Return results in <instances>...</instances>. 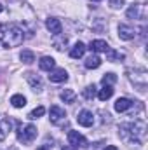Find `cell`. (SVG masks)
<instances>
[{
  "label": "cell",
  "instance_id": "cb8c5ba5",
  "mask_svg": "<svg viewBox=\"0 0 148 150\" xmlns=\"http://www.w3.org/2000/svg\"><path fill=\"white\" fill-rule=\"evenodd\" d=\"M44 113H45V108H44V107H37L35 110H32V112L28 113V119H30V120H35L38 117H42Z\"/></svg>",
  "mask_w": 148,
  "mask_h": 150
},
{
  "label": "cell",
  "instance_id": "3957f363",
  "mask_svg": "<svg viewBox=\"0 0 148 150\" xmlns=\"http://www.w3.org/2000/svg\"><path fill=\"white\" fill-rule=\"evenodd\" d=\"M37 138V127L33 124H26V126H18V140L23 145H30L33 140Z\"/></svg>",
  "mask_w": 148,
  "mask_h": 150
},
{
  "label": "cell",
  "instance_id": "8992f818",
  "mask_svg": "<svg viewBox=\"0 0 148 150\" xmlns=\"http://www.w3.org/2000/svg\"><path fill=\"white\" fill-rule=\"evenodd\" d=\"M45 26L52 35H61V32H63V25H61V21L58 18H49L45 21Z\"/></svg>",
  "mask_w": 148,
  "mask_h": 150
},
{
  "label": "cell",
  "instance_id": "9a60e30c",
  "mask_svg": "<svg viewBox=\"0 0 148 150\" xmlns=\"http://www.w3.org/2000/svg\"><path fill=\"white\" fill-rule=\"evenodd\" d=\"M141 7H143V5H140V4L131 5V7L127 9V18H129V19H143V14L140 12Z\"/></svg>",
  "mask_w": 148,
  "mask_h": 150
},
{
  "label": "cell",
  "instance_id": "277c9868",
  "mask_svg": "<svg viewBox=\"0 0 148 150\" xmlns=\"http://www.w3.org/2000/svg\"><path fill=\"white\" fill-rule=\"evenodd\" d=\"M68 142H70L72 147H77V149H78V147H84V149H85V147L89 145L87 138L82 136L78 131H70V133H68Z\"/></svg>",
  "mask_w": 148,
  "mask_h": 150
},
{
  "label": "cell",
  "instance_id": "30bf717a",
  "mask_svg": "<svg viewBox=\"0 0 148 150\" xmlns=\"http://www.w3.org/2000/svg\"><path fill=\"white\" fill-rule=\"evenodd\" d=\"M89 49L96 54V52H106V51L110 49V45H108V42H105V40H92V42L89 44Z\"/></svg>",
  "mask_w": 148,
  "mask_h": 150
},
{
  "label": "cell",
  "instance_id": "5bb4252c",
  "mask_svg": "<svg viewBox=\"0 0 148 150\" xmlns=\"http://www.w3.org/2000/svg\"><path fill=\"white\" fill-rule=\"evenodd\" d=\"M85 45L82 44V42H77L73 47H72V51H70V58H73V59H78V58H82L84 56V52H85Z\"/></svg>",
  "mask_w": 148,
  "mask_h": 150
},
{
  "label": "cell",
  "instance_id": "4316f807",
  "mask_svg": "<svg viewBox=\"0 0 148 150\" xmlns=\"http://www.w3.org/2000/svg\"><path fill=\"white\" fill-rule=\"evenodd\" d=\"M124 4H125V0H110V7H113V9H120Z\"/></svg>",
  "mask_w": 148,
  "mask_h": 150
},
{
  "label": "cell",
  "instance_id": "44dd1931",
  "mask_svg": "<svg viewBox=\"0 0 148 150\" xmlns=\"http://www.w3.org/2000/svg\"><path fill=\"white\" fill-rule=\"evenodd\" d=\"M75 98H77V94H75L72 89H65V91L61 93V100H63L65 103H73Z\"/></svg>",
  "mask_w": 148,
  "mask_h": 150
},
{
  "label": "cell",
  "instance_id": "484cf974",
  "mask_svg": "<svg viewBox=\"0 0 148 150\" xmlns=\"http://www.w3.org/2000/svg\"><path fill=\"white\" fill-rule=\"evenodd\" d=\"M52 44H54V47H56V49H59V51H61V49L68 44V38H66V37H61L59 40H54Z\"/></svg>",
  "mask_w": 148,
  "mask_h": 150
},
{
  "label": "cell",
  "instance_id": "4fadbf2b",
  "mask_svg": "<svg viewBox=\"0 0 148 150\" xmlns=\"http://www.w3.org/2000/svg\"><path fill=\"white\" fill-rule=\"evenodd\" d=\"M11 127H12L11 119H2V120H0V142H4V140L7 138V134H9Z\"/></svg>",
  "mask_w": 148,
  "mask_h": 150
},
{
  "label": "cell",
  "instance_id": "f546056e",
  "mask_svg": "<svg viewBox=\"0 0 148 150\" xmlns=\"http://www.w3.org/2000/svg\"><path fill=\"white\" fill-rule=\"evenodd\" d=\"M103 150H118V149H117L115 145H108V147H105Z\"/></svg>",
  "mask_w": 148,
  "mask_h": 150
},
{
  "label": "cell",
  "instance_id": "7a4b0ae2",
  "mask_svg": "<svg viewBox=\"0 0 148 150\" xmlns=\"http://www.w3.org/2000/svg\"><path fill=\"white\" fill-rule=\"evenodd\" d=\"M120 134L124 140L134 142V143H143L145 142V134H147V124L145 120H134L129 124H122L120 126Z\"/></svg>",
  "mask_w": 148,
  "mask_h": 150
},
{
  "label": "cell",
  "instance_id": "52a82bcc",
  "mask_svg": "<svg viewBox=\"0 0 148 150\" xmlns=\"http://www.w3.org/2000/svg\"><path fill=\"white\" fill-rule=\"evenodd\" d=\"M49 113H51V122H52V124H59V122L66 117V112H65L61 107H58V105L51 107Z\"/></svg>",
  "mask_w": 148,
  "mask_h": 150
},
{
  "label": "cell",
  "instance_id": "5b68a950",
  "mask_svg": "<svg viewBox=\"0 0 148 150\" xmlns=\"http://www.w3.org/2000/svg\"><path fill=\"white\" fill-rule=\"evenodd\" d=\"M77 122L80 126H84V127H91L94 124V115H92V112H89V110H82V112H78V115H77Z\"/></svg>",
  "mask_w": 148,
  "mask_h": 150
},
{
  "label": "cell",
  "instance_id": "9c48e42d",
  "mask_svg": "<svg viewBox=\"0 0 148 150\" xmlns=\"http://www.w3.org/2000/svg\"><path fill=\"white\" fill-rule=\"evenodd\" d=\"M49 80L51 82H66L68 80V74H66V70H63V68H58V70H51V75H49Z\"/></svg>",
  "mask_w": 148,
  "mask_h": 150
},
{
  "label": "cell",
  "instance_id": "ba28073f",
  "mask_svg": "<svg viewBox=\"0 0 148 150\" xmlns=\"http://www.w3.org/2000/svg\"><path fill=\"white\" fill-rule=\"evenodd\" d=\"M118 37L122 40H131L136 37V30L132 26H127V25H118Z\"/></svg>",
  "mask_w": 148,
  "mask_h": 150
},
{
  "label": "cell",
  "instance_id": "f1b7e54d",
  "mask_svg": "<svg viewBox=\"0 0 148 150\" xmlns=\"http://www.w3.org/2000/svg\"><path fill=\"white\" fill-rule=\"evenodd\" d=\"M61 150H78V149H77V147H72V145H65Z\"/></svg>",
  "mask_w": 148,
  "mask_h": 150
},
{
  "label": "cell",
  "instance_id": "8fae6325",
  "mask_svg": "<svg viewBox=\"0 0 148 150\" xmlns=\"http://www.w3.org/2000/svg\"><path fill=\"white\" fill-rule=\"evenodd\" d=\"M38 67H40V70H44V72H51V70H54L56 61H54V58H51V56H44V58L38 61Z\"/></svg>",
  "mask_w": 148,
  "mask_h": 150
},
{
  "label": "cell",
  "instance_id": "e0dca14e",
  "mask_svg": "<svg viewBox=\"0 0 148 150\" xmlns=\"http://www.w3.org/2000/svg\"><path fill=\"white\" fill-rule=\"evenodd\" d=\"M99 65H101V58H99L98 54H92V56H89V58L85 59V68H89V70L99 68Z\"/></svg>",
  "mask_w": 148,
  "mask_h": 150
},
{
  "label": "cell",
  "instance_id": "ffe728a7",
  "mask_svg": "<svg viewBox=\"0 0 148 150\" xmlns=\"http://www.w3.org/2000/svg\"><path fill=\"white\" fill-rule=\"evenodd\" d=\"M11 105H12L14 108H23V107L26 105V98H25L23 94H14V96L11 98Z\"/></svg>",
  "mask_w": 148,
  "mask_h": 150
},
{
  "label": "cell",
  "instance_id": "6da1fadb",
  "mask_svg": "<svg viewBox=\"0 0 148 150\" xmlns=\"http://www.w3.org/2000/svg\"><path fill=\"white\" fill-rule=\"evenodd\" d=\"M23 40H25V32L21 26H18L14 23L0 25V42L4 47H7V49L18 47L23 44Z\"/></svg>",
  "mask_w": 148,
  "mask_h": 150
},
{
  "label": "cell",
  "instance_id": "d6986e66",
  "mask_svg": "<svg viewBox=\"0 0 148 150\" xmlns=\"http://www.w3.org/2000/svg\"><path fill=\"white\" fill-rule=\"evenodd\" d=\"M19 58H21V61H23V63H26V65H32V63L35 61V54H33V51H30V49L21 51Z\"/></svg>",
  "mask_w": 148,
  "mask_h": 150
},
{
  "label": "cell",
  "instance_id": "603a6c76",
  "mask_svg": "<svg viewBox=\"0 0 148 150\" xmlns=\"http://www.w3.org/2000/svg\"><path fill=\"white\" fill-rule=\"evenodd\" d=\"M115 82H117V75L115 74H105L103 79H101V84H103V86H111V84H115Z\"/></svg>",
  "mask_w": 148,
  "mask_h": 150
},
{
  "label": "cell",
  "instance_id": "7402d4cb",
  "mask_svg": "<svg viewBox=\"0 0 148 150\" xmlns=\"http://www.w3.org/2000/svg\"><path fill=\"white\" fill-rule=\"evenodd\" d=\"M82 94H84L85 100H94V96H96V86H94V84H92V86H87Z\"/></svg>",
  "mask_w": 148,
  "mask_h": 150
},
{
  "label": "cell",
  "instance_id": "1f68e13d",
  "mask_svg": "<svg viewBox=\"0 0 148 150\" xmlns=\"http://www.w3.org/2000/svg\"><path fill=\"white\" fill-rule=\"evenodd\" d=\"M94 2H99V0H94Z\"/></svg>",
  "mask_w": 148,
  "mask_h": 150
},
{
  "label": "cell",
  "instance_id": "83f0119b",
  "mask_svg": "<svg viewBox=\"0 0 148 150\" xmlns=\"http://www.w3.org/2000/svg\"><path fill=\"white\" fill-rule=\"evenodd\" d=\"M51 143H52V142H51ZM51 143H49V142H45V143H44V145H40L37 150H51V149H52V145H51Z\"/></svg>",
  "mask_w": 148,
  "mask_h": 150
},
{
  "label": "cell",
  "instance_id": "d4e9b609",
  "mask_svg": "<svg viewBox=\"0 0 148 150\" xmlns=\"http://www.w3.org/2000/svg\"><path fill=\"white\" fill-rule=\"evenodd\" d=\"M108 52V61H120V59H124V54L122 52H117V51H113V49H108L106 51Z\"/></svg>",
  "mask_w": 148,
  "mask_h": 150
},
{
  "label": "cell",
  "instance_id": "ac0fdd59",
  "mask_svg": "<svg viewBox=\"0 0 148 150\" xmlns=\"http://www.w3.org/2000/svg\"><path fill=\"white\" fill-rule=\"evenodd\" d=\"M111 96H113V87H111V86H103V89H99V93H98V98H99L101 101L110 100Z\"/></svg>",
  "mask_w": 148,
  "mask_h": 150
},
{
  "label": "cell",
  "instance_id": "7c38bea8",
  "mask_svg": "<svg viewBox=\"0 0 148 150\" xmlns=\"http://www.w3.org/2000/svg\"><path fill=\"white\" fill-rule=\"evenodd\" d=\"M131 107H132V101L129 98H118L115 101V110L117 112H127Z\"/></svg>",
  "mask_w": 148,
  "mask_h": 150
},
{
  "label": "cell",
  "instance_id": "2e32d148",
  "mask_svg": "<svg viewBox=\"0 0 148 150\" xmlns=\"http://www.w3.org/2000/svg\"><path fill=\"white\" fill-rule=\"evenodd\" d=\"M26 75V79H28V82H30V86L33 87V91H40L42 89V80H40V77L35 74H32V72H28Z\"/></svg>",
  "mask_w": 148,
  "mask_h": 150
},
{
  "label": "cell",
  "instance_id": "4dcf8cb0",
  "mask_svg": "<svg viewBox=\"0 0 148 150\" xmlns=\"http://www.w3.org/2000/svg\"><path fill=\"white\" fill-rule=\"evenodd\" d=\"M2 11H4V5H2V4H0V12H2Z\"/></svg>",
  "mask_w": 148,
  "mask_h": 150
}]
</instances>
